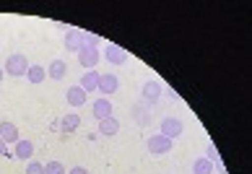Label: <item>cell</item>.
<instances>
[{
    "label": "cell",
    "mask_w": 252,
    "mask_h": 174,
    "mask_svg": "<svg viewBox=\"0 0 252 174\" xmlns=\"http://www.w3.org/2000/svg\"><path fill=\"white\" fill-rule=\"evenodd\" d=\"M3 76H5V70H3V68H0V84H3Z\"/></svg>",
    "instance_id": "cell-23"
},
{
    "label": "cell",
    "mask_w": 252,
    "mask_h": 174,
    "mask_svg": "<svg viewBox=\"0 0 252 174\" xmlns=\"http://www.w3.org/2000/svg\"><path fill=\"white\" fill-rule=\"evenodd\" d=\"M78 125H81V117H78V115H63L60 130H63V133H73V130H78Z\"/></svg>",
    "instance_id": "cell-16"
},
{
    "label": "cell",
    "mask_w": 252,
    "mask_h": 174,
    "mask_svg": "<svg viewBox=\"0 0 252 174\" xmlns=\"http://www.w3.org/2000/svg\"><path fill=\"white\" fill-rule=\"evenodd\" d=\"M146 148H148L151 156H166V153L172 151V141L164 138V135L158 133V135H151V138L146 141Z\"/></svg>",
    "instance_id": "cell-2"
},
{
    "label": "cell",
    "mask_w": 252,
    "mask_h": 174,
    "mask_svg": "<svg viewBox=\"0 0 252 174\" xmlns=\"http://www.w3.org/2000/svg\"><path fill=\"white\" fill-rule=\"evenodd\" d=\"M117 88H120L117 76H112V73H101V76H99V88H96V91H101V94H115Z\"/></svg>",
    "instance_id": "cell-7"
},
{
    "label": "cell",
    "mask_w": 252,
    "mask_h": 174,
    "mask_svg": "<svg viewBox=\"0 0 252 174\" xmlns=\"http://www.w3.org/2000/svg\"><path fill=\"white\" fill-rule=\"evenodd\" d=\"M182 130H185V125H182V120H177V117H164L161 120V135L164 138L174 141L182 135Z\"/></svg>",
    "instance_id": "cell-4"
},
{
    "label": "cell",
    "mask_w": 252,
    "mask_h": 174,
    "mask_svg": "<svg viewBox=\"0 0 252 174\" xmlns=\"http://www.w3.org/2000/svg\"><path fill=\"white\" fill-rule=\"evenodd\" d=\"M91 109H94V117L96 120H107V117H112V102L109 99H96L94 104H91Z\"/></svg>",
    "instance_id": "cell-10"
},
{
    "label": "cell",
    "mask_w": 252,
    "mask_h": 174,
    "mask_svg": "<svg viewBox=\"0 0 252 174\" xmlns=\"http://www.w3.org/2000/svg\"><path fill=\"white\" fill-rule=\"evenodd\" d=\"M192 174H213V161L208 156H200L192 164Z\"/></svg>",
    "instance_id": "cell-17"
},
{
    "label": "cell",
    "mask_w": 252,
    "mask_h": 174,
    "mask_svg": "<svg viewBox=\"0 0 252 174\" xmlns=\"http://www.w3.org/2000/svg\"><path fill=\"white\" fill-rule=\"evenodd\" d=\"M0 153H3V156H11V159H13V153L8 151V145H5V141H3V138H0Z\"/></svg>",
    "instance_id": "cell-21"
},
{
    "label": "cell",
    "mask_w": 252,
    "mask_h": 174,
    "mask_svg": "<svg viewBox=\"0 0 252 174\" xmlns=\"http://www.w3.org/2000/svg\"><path fill=\"white\" fill-rule=\"evenodd\" d=\"M8 76H16V78H21L29 73V60H26V55H11V58L5 60V68H3Z\"/></svg>",
    "instance_id": "cell-1"
},
{
    "label": "cell",
    "mask_w": 252,
    "mask_h": 174,
    "mask_svg": "<svg viewBox=\"0 0 252 174\" xmlns=\"http://www.w3.org/2000/svg\"><path fill=\"white\" fill-rule=\"evenodd\" d=\"M47 76L55 78V81H63L65 76H68V65H65L63 60H52L50 68H47Z\"/></svg>",
    "instance_id": "cell-14"
},
{
    "label": "cell",
    "mask_w": 252,
    "mask_h": 174,
    "mask_svg": "<svg viewBox=\"0 0 252 174\" xmlns=\"http://www.w3.org/2000/svg\"><path fill=\"white\" fill-rule=\"evenodd\" d=\"M141 94H143V102H148V104H156L158 99H161L164 88H161V84H158V81H146L143 88H141Z\"/></svg>",
    "instance_id": "cell-5"
},
{
    "label": "cell",
    "mask_w": 252,
    "mask_h": 174,
    "mask_svg": "<svg viewBox=\"0 0 252 174\" xmlns=\"http://www.w3.org/2000/svg\"><path fill=\"white\" fill-rule=\"evenodd\" d=\"M26 174H44V164H39V161H29V167H26Z\"/></svg>",
    "instance_id": "cell-20"
},
{
    "label": "cell",
    "mask_w": 252,
    "mask_h": 174,
    "mask_svg": "<svg viewBox=\"0 0 252 174\" xmlns=\"http://www.w3.org/2000/svg\"><path fill=\"white\" fill-rule=\"evenodd\" d=\"M0 138L5 141V145H8V143H13V145H16L18 141H21V138H18V127H16L13 122H8V120H5V122H0Z\"/></svg>",
    "instance_id": "cell-9"
},
{
    "label": "cell",
    "mask_w": 252,
    "mask_h": 174,
    "mask_svg": "<svg viewBox=\"0 0 252 174\" xmlns=\"http://www.w3.org/2000/svg\"><path fill=\"white\" fill-rule=\"evenodd\" d=\"M44 174H68V172H65V167L60 161H47L44 164Z\"/></svg>",
    "instance_id": "cell-19"
},
{
    "label": "cell",
    "mask_w": 252,
    "mask_h": 174,
    "mask_svg": "<svg viewBox=\"0 0 252 174\" xmlns=\"http://www.w3.org/2000/svg\"><path fill=\"white\" fill-rule=\"evenodd\" d=\"M104 58L112 62V65H125V62H127V52L123 47H117V44H107Z\"/></svg>",
    "instance_id": "cell-6"
},
{
    "label": "cell",
    "mask_w": 252,
    "mask_h": 174,
    "mask_svg": "<svg viewBox=\"0 0 252 174\" xmlns=\"http://www.w3.org/2000/svg\"><path fill=\"white\" fill-rule=\"evenodd\" d=\"M99 60H101V52H99V47L83 44V50L78 52V62H81V65H83V68H89V70H94Z\"/></svg>",
    "instance_id": "cell-3"
},
{
    "label": "cell",
    "mask_w": 252,
    "mask_h": 174,
    "mask_svg": "<svg viewBox=\"0 0 252 174\" xmlns=\"http://www.w3.org/2000/svg\"><path fill=\"white\" fill-rule=\"evenodd\" d=\"M68 174H89V172H86V169H83V167H73V169H70Z\"/></svg>",
    "instance_id": "cell-22"
},
{
    "label": "cell",
    "mask_w": 252,
    "mask_h": 174,
    "mask_svg": "<svg viewBox=\"0 0 252 174\" xmlns=\"http://www.w3.org/2000/svg\"><path fill=\"white\" fill-rule=\"evenodd\" d=\"M34 156V143L32 141H18L16 148H13V159H32Z\"/></svg>",
    "instance_id": "cell-13"
},
{
    "label": "cell",
    "mask_w": 252,
    "mask_h": 174,
    "mask_svg": "<svg viewBox=\"0 0 252 174\" xmlns=\"http://www.w3.org/2000/svg\"><path fill=\"white\" fill-rule=\"evenodd\" d=\"M26 78H29L32 84H42V81L47 78V68H42V65H29V73H26Z\"/></svg>",
    "instance_id": "cell-18"
},
{
    "label": "cell",
    "mask_w": 252,
    "mask_h": 174,
    "mask_svg": "<svg viewBox=\"0 0 252 174\" xmlns=\"http://www.w3.org/2000/svg\"><path fill=\"white\" fill-rule=\"evenodd\" d=\"M86 91H83L81 86H70L68 91H65V99H68V104L70 107H83V104H86Z\"/></svg>",
    "instance_id": "cell-8"
},
{
    "label": "cell",
    "mask_w": 252,
    "mask_h": 174,
    "mask_svg": "<svg viewBox=\"0 0 252 174\" xmlns=\"http://www.w3.org/2000/svg\"><path fill=\"white\" fill-rule=\"evenodd\" d=\"M65 50L68 52H81L83 50V36L81 31H65Z\"/></svg>",
    "instance_id": "cell-11"
},
{
    "label": "cell",
    "mask_w": 252,
    "mask_h": 174,
    "mask_svg": "<svg viewBox=\"0 0 252 174\" xmlns=\"http://www.w3.org/2000/svg\"><path fill=\"white\" fill-rule=\"evenodd\" d=\"M99 76H101V73H96V70L83 73V78H81V88L86 91V94H94V91L99 88Z\"/></svg>",
    "instance_id": "cell-12"
},
{
    "label": "cell",
    "mask_w": 252,
    "mask_h": 174,
    "mask_svg": "<svg viewBox=\"0 0 252 174\" xmlns=\"http://www.w3.org/2000/svg\"><path fill=\"white\" fill-rule=\"evenodd\" d=\"M120 133V122L115 117H107V120H99V135H117Z\"/></svg>",
    "instance_id": "cell-15"
}]
</instances>
